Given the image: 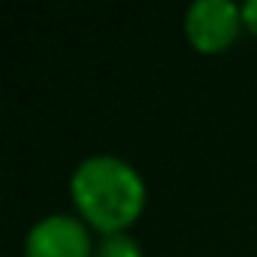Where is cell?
Listing matches in <instances>:
<instances>
[{
  "label": "cell",
  "mask_w": 257,
  "mask_h": 257,
  "mask_svg": "<svg viewBox=\"0 0 257 257\" xmlns=\"http://www.w3.org/2000/svg\"><path fill=\"white\" fill-rule=\"evenodd\" d=\"M70 197L79 218L100 236L127 233L146 209V179L115 155H91L70 176Z\"/></svg>",
  "instance_id": "obj_1"
},
{
  "label": "cell",
  "mask_w": 257,
  "mask_h": 257,
  "mask_svg": "<svg viewBox=\"0 0 257 257\" xmlns=\"http://www.w3.org/2000/svg\"><path fill=\"white\" fill-rule=\"evenodd\" d=\"M182 28L194 52L221 55L239 40V31L245 28L242 7L233 0H197L185 10Z\"/></svg>",
  "instance_id": "obj_2"
},
{
  "label": "cell",
  "mask_w": 257,
  "mask_h": 257,
  "mask_svg": "<svg viewBox=\"0 0 257 257\" xmlns=\"http://www.w3.org/2000/svg\"><path fill=\"white\" fill-rule=\"evenodd\" d=\"M94 248L91 227L67 212L40 218L25 236V257H94Z\"/></svg>",
  "instance_id": "obj_3"
},
{
  "label": "cell",
  "mask_w": 257,
  "mask_h": 257,
  "mask_svg": "<svg viewBox=\"0 0 257 257\" xmlns=\"http://www.w3.org/2000/svg\"><path fill=\"white\" fill-rule=\"evenodd\" d=\"M94 257H143V248L131 233H112V236H100Z\"/></svg>",
  "instance_id": "obj_4"
},
{
  "label": "cell",
  "mask_w": 257,
  "mask_h": 257,
  "mask_svg": "<svg viewBox=\"0 0 257 257\" xmlns=\"http://www.w3.org/2000/svg\"><path fill=\"white\" fill-rule=\"evenodd\" d=\"M242 22H245V28L257 37V0H248V4H242Z\"/></svg>",
  "instance_id": "obj_5"
}]
</instances>
